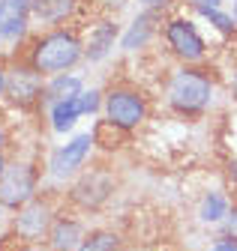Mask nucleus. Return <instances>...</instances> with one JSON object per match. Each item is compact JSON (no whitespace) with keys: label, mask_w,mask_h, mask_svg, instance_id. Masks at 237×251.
Returning a JSON list of instances; mask_svg holds the SVG:
<instances>
[{"label":"nucleus","mask_w":237,"mask_h":251,"mask_svg":"<svg viewBox=\"0 0 237 251\" xmlns=\"http://www.w3.org/2000/svg\"><path fill=\"white\" fill-rule=\"evenodd\" d=\"M123 239L117 230H108V227H96V230H87V236L81 239L78 251H120Z\"/></svg>","instance_id":"6ab92c4d"},{"label":"nucleus","mask_w":237,"mask_h":251,"mask_svg":"<svg viewBox=\"0 0 237 251\" xmlns=\"http://www.w3.org/2000/svg\"><path fill=\"white\" fill-rule=\"evenodd\" d=\"M138 3V9H153V12H165L174 0H135Z\"/></svg>","instance_id":"4be33fe9"},{"label":"nucleus","mask_w":237,"mask_h":251,"mask_svg":"<svg viewBox=\"0 0 237 251\" xmlns=\"http://www.w3.org/2000/svg\"><path fill=\"white\" fill-rule=\"evenodd\" d=\"M0 99H6V66H0Z\"/></svg>","instance_id":"bb28decb"},{"label":"nucleus","mask_w":237,"mask_h":251,"mask_svg":"<svg viewBox=\"0 0 237 251\" xmlns=\"http://www.w3.org/2000/svg\"><path fill=\"white\" fill-rule=\"evenodd\" d=\"M39 195V168L33 162H9L0 176V206L18 212Z\"/></svg>","instance_id":"39448f33"},{"label":"nucleus","mask_w":237,"mask_h":251,"mask_svg":"<svg viewBox=\"0 0 237 251\" xmlns=\"http://www.w3.org/2000/svg\"><path fill=\"white\" fill-rule=\"evenodd\" d=\"M189 9L201 24H210V30L219 39H225V42L237 39V21L228 6H189Z\"/></svg>","instance_id":"2eb2a0df"},{"label":"nucleus","mask_w":237,"mask_h":251,"mask_svg":"<svg viewBox=\"0 0 237 251\" xmlns=\"http://www.w3.org/2000/svg\"><path fill=\"white\" fill-rule=\"evenodd\" d=\"M213 99H216V78L210 75V69H204V63H195V66L180 63L165 84V102L180 117L207 114Z\"/></svg>","instance_id":"f257e3e1"},{"label":"nucleus","mask_w":237,"mask_h":251,"mask_svg":"<svg viewBox=\"0 0 237 251\" xmlns=\"http://www.w3.org/2000/svg\"><path fill=\"white\" fill-rule=\"evenodd\" d=\"M33 24V0H0V42H21Z\"/></svg>","instance_id":"9b49d317"},{"label":"nucleus","mask_w":237,"mask_h":251,"mask_svg":"<svg viewBox=\"0 0 237 251\" xmlns=\"http://www.w3.org/2000/svg\"><path fill=\"white\" fill-rule=\"evenodd\" d=\"M81 60H84V42L78 27H51L39 33L27 51V63L45 78L72 72Z\"/></svg>","instance_id":"f03ea898"},{"label":"nucleus","mask_w":237,"mask_h":251,"mask_svg":"<svg viewBox=\"0 0 237 251\" xmlns=\"http://www.w3.org/2000/svg\"><path fill=\"white\" fill-rule=\"evenodd\" d=\"M105 126L117 132H132L147 120V96L135 87H111L102 99Z\"/></svg>","instance_id":"20e7f679"},{"label":"nucleus","mask_w":237,"mask_h":251,"mask_svg":"<svg viewBox=\"0 0 237 251\" xmlns=\"http://www.w3.org/2000/svg\"><path fill=\"white\" fill-rule=\"evenodd\" d=\"M81 117H84V111H81L78 96L60 99V102H48V123H51V132H57V135L72 132Z\"/></svg>","instance_id":"dca6fc26"},{"label":"nucleus","mask_w":237,"mask_h":251,"mask_svg":"<svg viewBox=\"0 0 237 251\" xmlns=\"http://www.w3.org/2000/svg\"><path fill=\"white\" fill-rule=\"evenodd\" d=\"M120 33L123 27L117 24L114 15H102L93 24L84 27L81 42H84V60L87 63H102L114 54V48H120Z\"/></svg>","instance_id":"1a4fd4ad"},{"label":"nucleus","mask_w":237,"mask_h":251,"mask_svg":"<svg viewBox=\"0 0 237 251\" xmlns=\"http://www.w3.org/2000/svg\"><path fill=\"white\" fill-rule=\"evenodd\" d=\"M189 6H228V0H189Z\"/></svg>","instance_id":"a878e982"},{"label":"nucleus","mask_w":237,"mask_h":251,"mask_svg":"<svg viewBox=\"0 0 237 251\" xmlns=\"http://www.w3.org/2000/svg\"><path fill=\"white\" fill-rule=\"evenodd\" d=\"M0 218H3V206H0Z\"/></svg>","instance_id":"2f4dec72"},{"label":"nucleus","mask_w":237,"mask_h":251,"mask_svg":"<svg viewBox=\"0 0 237 251\" xmlns=\"http://www.w3.org/2000/svg\"><path fill=\"white\" fill-rule=\"evenodd\" d=\"M228 3H231V0H228Z\"/></svg>","instance_id":"473e14b6"},{"label":"nucleus","mask_w":237,"mask_h":251,"mask_svg":"<svg viewBox=\"0 0 237 251\" xmlns=\"http://www.w3.org/2000/svg\"><path fill=\"white\" fill-rule=\"evenodd\" d=\"M84 78L78 72H60V75H51L45 78V105L48 102H60V99H72L84 93Z\"/></svg>","instance_id":"a211bd4d"},{"label":"nucleus","mask_w":237,"mask_h":251,"mask_svg":"<svg viewBox=\"0 0 237 251\" xmlns=\"http://www.w3.org/2000/svg\"><path fill=\"white\" fill-rule=\"evenodd\" d=\"M6 165H9V162H6V155H3V152H0V176H3V171H6Z\"/></svg>","instance_id":"c756f323"},{"label":"nucleus","mask_w":237,"mask_h":251,"mask_svg":"<svg viewBox=\"0 0 237 251\" xmlns=\"http://www.w3.org/2000/svg\"><path fill=\"white\" fill-rule=\"evenodd\" d=\"M12 251H39L36 245H30V242H21V245H15Z\"/></svg>","instance_id":"cd10ccee"},{"label":"nucleus","mask_w":237,"mask_h":251,"mask_svg":"<svg viewBox=\"0 0 237 251\" xmlns=\"http://www.w3.org/2000/svg\"><path fill=\"white\" fill-rule=\"evenodd\" d=\"M159 36L168 48V54L180 63H204L207 54H210V45H207L204 33H201V21L189 12H174L168 18H162V30Z\"/></svg>","instance_id":"7ed1b4c3"},{"label":"nucleus","mask_w":237,"mask_h":251,"mask_svg":"<svg viewBox=\"0 0 237 251\" xmlns=\"http://www.w3.org/2000/svg\"><path fill=\"white\" fill-rule=\"evenodd\" d=\"M54 206H51V201H45V198H33L30 203H24L18 212H15V218H12V230H15V236H18V242H30V245H39V242H45L48 239V230H51V225H54Z\"/></svg>","instance_id":"0eeeda50"},{"label":"nucleus","mask_w":237,"mask_h":251,"mask_svg":"<svg viewBox=\"0 0 237 251\" xmlns=\"http://www.w3.org/2000/svg\"><path fill=\"white\" fill-rule=\"evenodd\" d=\"M6 99L15 108H33L45 102V75H39L30 63H12L6 69Z\"/></svg>","instance_id":"6e6552de"},{"label":"nucleus","mask_w":237,"mask_h":251,"mask_svg":"<svg viewBox=\"0 0 237 251\" xmlns=\"http://www.w3.org/2000/svg\"><path fill=\"white\" fill-rule=\"evenodd\" d=\"M207 251H237V236H225V233H219L213 242H210V248Z\"/></svg>","instance_id":"412c9836"},{"label":"nucleus","mask_w":237,"mask_h":251,"mask_svg":"<svg viewBox=\"0 0 237 251\" xmlns=\"http://www.w3.org/2000/svg\"><path fill=\"white\" fill-rule=\"evenodd\" d=\"M102 99H105V93H102L99 87H84V93L78 96L84 117H93V114H99V111H102Z\"/></svg>","instance_id":"aec40b11"},{"label":"nucleus","mask_w":237,"mask_h":251,"mask_svg":"<svg viewBox=\"0 0 237 251\" xmlns=\"http://www.w3.org/2000/svg\"><path fill=\"white\" fill-rule=\"evenodd\" d=\"M228 9H231V15H234V21H237V0H231V3H228Z\"/></svg>","instance_id":"7c9ffc66"},{"label":"nucleus","mask_w":237,"mask_h":251,"mask_svg":"<svg viewBox=\"0 0 237 251\" xmlns=\"http://www.w3.org/2000/svg\"><path fill=\"white\" fill-rule=\"evenodd\" d=\"M228 99L237 102V66L231 69V78H228Z\"/></svg>","instance_id":"393cba45"},{"label":"nucleus","mask_w":237,"mask_h":251,"mask_svg":"<svg viewBox=\"0 0 237 251\" xmlns=\"http://www.w3.org/2000/svg\"><path fill=\"white\" fill-rule=\"evenodd\" d=\"M93 147H96V132H78V135H72L66 144H60V147L48 155V168H45L48 176L57 179V182L75 179L84 171V165H87V159H90Z\"/></svg>","instance_id":"423d86ee"},{"label":"nucleus","mask_w":237,"mask_h":251,"mask_svg":"<svg viewBox=\"0 0 237 251\" xmlns=\"http://www.w3.org/2000/svg\"><path fill=\"white\" fill-rule=\"evenodd\" d=\"M231 198L225 192H219V188H210V192H204L201 203H198V222L201 225H210V227H219L228 212H231Z\"/></svg>","instance_id":"f3484780"},{"label":"nucleus","mask_w":237,"mask_h":251,"mask_svg":"<svg viewBox=\"0 0 237 251\" xmlns=\"http://www.w3.org/2000/svg\"><path fill=\"white\" fill-rule=\"evenodd\" d=\"M84 236H87V230H84V225L78 222V218L57 215L45 242H48V251H78Z\"/></svg>","instance_id":"4468645a"},{"label":"nucleus","mask_w":237,"mask_h":251,"mask_svg":"<svg viewBox=\"0 0 237 251\" xmlns=\"http://www.w3.org/2000/svg\"><path fill=\"white\" fill-rule=\"evenodd\" d=\"M81 15V0H33V21L45 30L66 27V21Z\"/></svg>","instance_id":"ddd939ff"},{"label":"nucleus","mask_w":237,"mask_h":251,"mask_svg":"<svg viewBox=\"0 0 237 251\" xmlns=\"http://www.w3.org/2000/svg\"><path fill=\"white\" fill-rule=\"evenodd\" d=\"M219 227H222V233H225V236H237V203L231 206L228 218H225V222H222Z\"/></svg>","instance_id":"5701e85b"},{"label":"nucleus","mask_w":237,"mask_h":251,"mask_svg":"<svg viewBox=\"0 0 237 251\" xmlns=\"http://www.w3.org/2000/svg\"><path fill=\"white\" fill-rule=\"evenodd\" d=\"M114 192V176L105 171H90V174H78L72 182L69 198L81 206V209H99Z\"/></svg>","instance_id":"9d476101"},{"label":"nucleus","mask_w":237,"mask_h":251,"mask_svg":"<svg viewBox=\"0 0 237 251\" xmlns=\"http://www.w3.org/2000/svg\"><path fill=\"white\" fill-rule=\"evenodd\" d=\"M99 6L105 9V15H117V12H123L129 6V0H102Z\"/></svg>","instance_id":"b1692460"},{"label":"nucleus","mask_w":237,"mask_h":251,"mask_svg":"<svg viewBox=\"0 0 237 251\" xmlns=\"http://www.w3.org/2000/svg\"><path fill=\"white\" fill-rule=\"evenodd\" d=\"M3 147H6V129L0 126V152H3Z\"/></svg>","instance_id":"c85d7f7f"},{"label":"nucleus","mask_w":237,"mask_h":251,"mask_svg":"<svg viewBox=\"0 0 237 251\" xmlns=\"http://www.w3.org/2000/svg\"><path fill=\"white\" fill-rule=\"evenodd\" d=\"M162 30V12H153V9H138V15L123 27L120 33V51L132 54V51H141L147 48Z\"/></svg>","instance_id":"f8f14e48"}]
</instances>
